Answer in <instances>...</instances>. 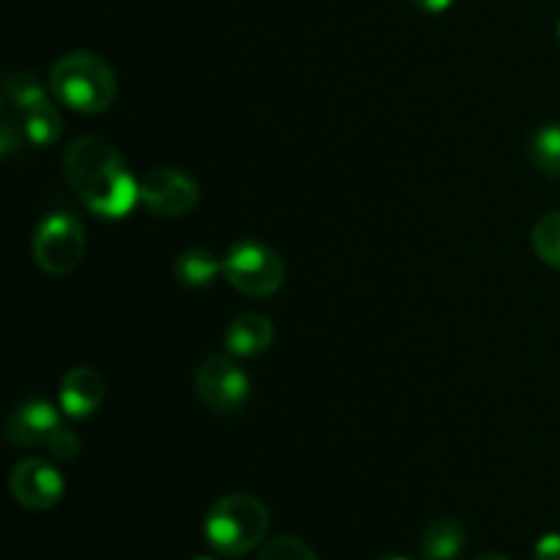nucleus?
<instances>
[{"label": "nucleus", "mask_w": 560, "mask_h": 560, "mask_svg": "<svg viewBox=\"0 0 560 560\" xmlns=\"http://www.w3.org/2000/svg\"><path fill=\"white\" fill-rule=\"evenodd\" d=\"M173 273L184 288L200 290L208 288L222 273V260L213 252L195 246V249H186L184 255L175 257Z\"/></svg>", "instance_id": "ddd939ff"}, {"label": "nucleus", "mask_w": 560, "mask_h": 560, "mask_svg": "<svg viewBox=\"0 0 560 560\" xmlns=\"http://www.w3.org/2000/svg\"><path fill=\"white\" fill-rule=\"evenodd\" d=\"M63 175L82 206L102 219H126L140 202V184L124 156L102 137H77L63 153Z\"/></svg>", "instance_id": "f257e3e1"}, {"label": "nucleus", "mask_w": 560, "mask_h": 560, "mask_svg": "<svg viewBox=\"0 0 560 560\" xmlns=\"http://www.w3.org/2000/svg\"><path fill=\"white\" fill-rule=\"evenodd\" d=\"M421 556L427 560H454L465 547V530L454 517H438L421 534Z\"/></svg>", "instance_id": "f8f14e48"}, {"label": "nucleus", "mask_w": 560, "mask_h": 560, "mask_svg": "<svg viewBox=\"0 0 560 560\" xmlns=\"http://www.w3.org/2000/svg\"><path fill=\"white\" fill-rule=\"evenodd\" d=\"M195 394L211 413H238L249 402L252 383L230 355H206L195 370Z\"/></svg>", "instance_id": "423d86ee"}, {"label": "nucleus", "mask_w": 560, "mask_h": 560, "mask_svg": "<svg viewBox=\"0 0 560 560\" xmlns=\"http://www.w3.org/2000/svg\"><path fill=\"white\" fill-rule=\"evenodd\" d=\"M191 560H217V558H191Z\"/></svg>", "instance_id": "b1692460"}, {"label": "nucleus", "mask_w": 560, "mask_h": 560, "mask_svg": "<svg viewBox=\"0 0 560 560\" xmlns=\"http://www.w3.org/2000/svg\"><path fill=\"white\" fill-rule=\"evenodd\" d=\"M3 98L5 107L14 109V113H22V109L33 107V104L44 102L47 93H44L42 80L36 74H31L25 69H14L3 80Z\"/></svg>", "instance_id": "2eb2a0df"}, {"label": "nucleus", "mask_w": 560, "mask_h": 560, "mask_svg": "<svg viewBox=\"0 0 560 560\" xmlns=\"http://www.w3.org/2000/svg\"><path fill=\"white\" fill-rule=\"evenodd\" d=\"M474 560H509L506 556H498V552H485V556L474 558Z\"/></svg>", "instance_id": "4be33fe9"}, {"label": "nucleus", "mask_w": 560, "mask_h": 560, "mask_svg": "<svg viewBox=\"0 0 560 560\" xmlns=\"http://www.w3.org/2000/svg\"><path fill=\"white\" fill-rule=\"evenodd\" d=\"M558 36H560V25H558Z\"/></svg>", "instance_id": "393cba45"}, {"label": "nucleus", "mask_w": 560, "mask_h": 560, "mask_svg": "<svg viewBox=\"0 0 560 560\" xmlns=\"http://www.w3.org/2000/svg\"><path fill=\"white\" fill-rule=\"evenodd\" d=\"M63 424L58 416V410L52 408L44 399H27V402L16 405L9 413L3 427V435L11 446L16 448H47L49 438L55 435V430Z\"/></svg>", "instance_id": "1a4fd4ad"}, {"label": "nucleus", "mask_w": 560, "mask_h": 560, "mask_svg": "<svg viewBox=\"0 0 560 560\" xmlns=\"http://www.w3.org/2000/svg\"><path fill=\"white\" fill-rule=\"evenodd\" d=\"M534 249L541 262L560 268V211H550L536 222Z\"/></svg>", "instance_id": "f3484780"}, {"label": "nucleus", "mask_w": 560, "mask_h": 560, "mask_svg": "<svg viewBox=\"0 0 560 560\" xmlns=\"http://www.w3.org/2000/svg\"><path fill=\"white\" fill-rule=\"evenodd\" d=\"M80 438H77L74 430H69L66 424H60L58 430H55V435L49 438V454H55L58 459H74L77 454H80Z\"/></svg>", "instance_id": "6ab92c4d"}, {"label": "nucleus", "mask_w": 560, "mask_h": 560, "mask_svg": "<svg viewBox=\"0 0 560 560\" xmlns=\"http://www.w3.org/2000/svg\"><path fill=\"white\" fill-rule=\"evenodd\" d=\"M208 547L222 558H238L257 550L268 534V509L260 498L233 492L208 509L202 523Z\"/></svg>", "instance_id": "f03ea898"}, {"label": "nucleus", "mask_w": 560, "mask_h": 560, "mask_svg": "<svg viewBox=\"0 0 560 560\" xmlns=\"http://www.w3.org/2000/svg\"><path fill=\"white\" fill-rule=\"evenodd\" d=\"M534 560H560V534H547L536 541Z\"/></svg>", "instance_id": "aec40b11"}, {"label": "nucleus", "mask_w": 560, "mask_h": 560, "mask_svg": "<svg viewBox=\"0 0 560 560\" xmlns=\"http://www.w3.org/2000/svg\"><path fill=\"white\" fill-rule=\"evenodd\" d=\"M85 246L88 241L80 219L66 211H55L42 219L33 233V260L44 273L66 277L82 262Z\"/></svg>", "instance_id": "39448f33"}, {"label": "nucleus", "mask_w": 560, "mask_h": 560, "mask_svg": "<svg viewBox=\"0 0 560 560\" xmlns=\"http://www.w3.org/2000/svg\"><path fill=\"white\" fill-rule=\"evenodd\" d=\"M271 345L273 323L266 315H257V312L238 315L224 331V348L235 359H255V355L266 353Z\"/></svg>", "instance_id": "9b49d317"}, {"label": "nucleus", "mask_w": 560, "mask_h": 560, "mask_svg": "<svg viewBox=\"0 0 560 560\" xmlns=\"http://www.w3.org/2000/svg\"><path fill=\"white\" fill-rule=\"evenodd\" d=\"M104 377L93 366H74L60 381V408L69 419H91L104 402Z\"/></svg>", "instance_id": "9d476101"}, {"label": "nucleus", "mask_w": 560, "mask_h": 560, "mask_svg": "<svg viewBox=\"0 0 560 560\" xmlns=\"http://www.w3.org/2000/svg\"><path fill=\"white\" fill-rule=\"evenodd\" d=\"M222 277L233 290L249 299H268L284 284L288 268L282 257L260 241H238L222 257Z\"/></svg>", "instance_id": "20e7f679"}, {"label": "nucleus", "mask_w": 560, "mask_h": 560, "mask_svg": "<svg viewBox=\"0 0 560 560\" xmlns=\"http://www.w3.org/2000/svg\"><path fill=\"white\" fill-rule=\"evenodd\" d=\"M9 490L20 506L31 509V512H47L55 509L66 495L63 476L58 474L55 465L47 459L27 457L14 465L9 476Z\"/></svg>", "instance_id": "6e6552de"}, {"label": "nucleus", "mask_w": 560, "mask_h": 560, "mask_svg": "<svg viewBox=\"0 0 560 560\" xmlns=\"http://www.w3.org/2000/svg\"><path fill=\"white\" fill-rule=\"evenodd\" d=\"M49 91L69 109L98 115L113 107L118 82L107 60L93 52H69L49 71Z\"/></svg>", "instance_id": "7ed1b4c3"}, {"label": "nucleus", "mask_w": 560, "mask_h": 560, "mask_svg": "<svg viewBox=\"0 0 560 560\" xmlns=\"http://www.w3.org/2000/svg\"><path fill=\"white\" fill-rule=\"evenodd\" d=\"M257 560H317V556L306 541L295 539V536H277V539L262 545Z\"/></svg>", "instance_id": "a211bd4d"}, {"label": "nucleus", "mask_w": 560, "mask_h": 560, "mask_svg": "<svg viewBox=\"0 0 560 560\" xmlns=\"http://www.w3.org/2000/svg\"><path fill=\"white\" fill-rule=\"evenodd\" d=\"M530 162L547 175L560 178V124H550L536 131L530 142Z\"/></svg>", "instance_id": "dca6fc26"}, {"label": "nucleus", "mask_w": 560, "mask_h": 560, "mask_svg": "<svg viewBox=\"0 0 560 560\" xmlns=\"http://www.w3.org/2000/svg\"><path fill=\"white\" fill-rule=\"evenodd\" d=\"M381 560H408V558H381Z\"/></svg>", "instance_id": "5701e85b"}, {"label": "nucleus", "mask_w": 560, "mask_h": 560, "mask_svg": "<svg viewBox=\"0 0 560 560\" xmlns=\"http://www.w3.org/2000/svg\"><path fill=\"white\" fill-rule=\"evenodd\" d=\"M140 202L159 219H178L200 202V184L178 167H156L140 180Z\"/></svg>", "instance_id": "0eeeda50"}, {"label": "nucleus", "mask_w": 560, "mask_h": 560, "mask_svg": "<svg viewBox=\"0 0 560 560\" xmlns=\"http://www.w3.org/2000/svg\"><path fill=\"white\" fill-rule=\"evenodd\" d=\"M413 3L419 5L421 11H427V14H443L454 0H413Z\"/></svg>", "instance_id": "412c9836"}, {"label": "nucleus", "mask_w": 560, "mask_h": 560, "mask_svg": "<svg viewBox=\"0 0 560 560\" xmlns=\"http://www.w3.org/2000/svg\"><path fill=\"white\" fill-rule=\"evenodd\" d=\"M16 118H20V126H22V131H25L27 142H31V145H38V148H47V145H52V142H58L60 129H63L60 113L52 107V104H49V98H44V102L22 109V113H16Z\"/></svg>", "instance_id": "4468645a"}]
</instances>
